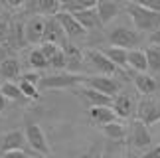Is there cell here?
Masks as SVG:
<instances>
[{
  "instance_id": "cell-36",
  "label": "cell",
  "mask_w": 160,
  "mask_h": 158,
  "mask_svg": "<svg viewBox=\"0 0 160 158\" xmlns=\"http://www.w3.org/2000/svg\"><path fill=\"white\" fill-rule=\"evenodd\" d=\"M79 158H103V150H101L99 144H93V146H91L89 150H85Z\"/></svg>"
},
{
  "instance_id": "cell-33",
  "label": "cell",
  "mask_w": 160,
  "mask_h": 158,
  "mask_svg": "<svg viewBox=\"0 0 160 158\" xmlns=\"http://www.w3.org/2000/svg\"><path fill=\"white\" fill-rule=\"evenodd\" d=\"M40 79H42V75H40V71H26V73H22L20 75V81H26V83H32V85H36L38 87L40 85ZM40 89V87H38Z\"/></svg>"
},
{
  "instance_id": "cell-39",
  "label": "cell",
  "mask_w": 160,
  "mask_h": 158,
  "mask_svg": "<svg viewBox=\"0 0 160 158\" xmlns=\"http://www.w3.org/2000/svg\"><path fill=\"white\" fill-rule=\"evenodd\" d=\"M6 4H8L10 8H14V10H18V8H22V6L26 4V0H6Z\"/></svg>"
},
{
  "instance_id": "cell-34",
  "label": "cell",
  "mask_w": 160,
  "mask_h": 158,
  "mask_svg": "<svg viewBox=\"0 0 160 158\" xmlns=\"http://www.w3.org/2000/svg\"><path fill=\"white\" fill-rule=\"evenodd\" d=\"M40 50L44 52V56H46V59H48V62H50V59H52V57L55 56V53H58V52L61 50V47H59L58 44H48V42H44V44L40 46Z\"/></svg>"
},
{
  "instance_id": "cell-26",
  "label": "cell",
  "mask_w": 160,
  "mask_h": 158,
  "mask_svg": "<svg viewBox=\"0 0 160 158\" xmlns=\"http://www.w3.org/2000/svg\"><path fill=\"white\" fill-rule=\"evenodd\" d=\"M146 59H148V71L150 75H160V46L150 44L146 47Z\"/></svg>"
},
{
  "instance_id": "cell-4",
  "label": "cell",
  "mask_w": 160,
  "mask_h": 158,
  "mask_svg": "<svg viewBox=\"0 0 160 158\" xmlns=\"http://www.w3.org/2000/svg\"><path fill=\"white\" fill-rule=\"evenodd\" d=\"M24 136H26L28 146L32 148L34 152H38L42 156L52 154V146H50V142H48V136H46L44 129H42L38 123L30 121L28 117H26V126H24Z\"/></svg>"
},
{
  "instance_id": "cell-21",
  "label": "cell",
  "mask_w": 160,
  "mask_h": 158,
  "mask_svg": "<svg viewBox=\"0 0 160 158\" xmlns=\"http://www.w3.org/2000/svg\"><path fill=\"white\" fill-rule=\"evenodd\" d=\"M63 30H61L59 22L55 18H48L46 20V30H44V38H42V44L48 42V44H61L63 42Z\"/></svg>"
},
{
  "instance_id": "cell-12",
  "label": "cell",
  "mask_w": 160,
  "mask_h": 158,
  "mask_svg": "<svg viewBox=\"0 0 160 158\" xmlns=\"http://www.w3.org/2000/svg\"><path fill=\"white\" fill-rule=\"evenodd\" d=\"M113 111H115V115L119 119H128L131 115L137 111V103H134V99H132V95L131 93H121L119 95H115L113 97Z\"/></svg>"
},
{
  "instance_id": "cell-40",
  "label": "cell",
  "mask_w": 160,
  "mask_h": 158,
  "mask_svg": "<svg viewBox=\"0 0 160 158\" xmlns=\"http://www.w3.org/2000/svg\"><path fill=\"white\" fill-rule=\"evenodd\" d=\"M150 44L160 46V26L156 28V32H152V34H150Z\"/></svg>"
},
{
  "instance_id": "cell-19",
  "label": "cell",
  "mask_w": 160,
  "mask_h": 158,
  "mask_svg": "<svg viewBox=\"0 0 160 158\" xmlns=\"http://www.w3.org/2000/svg\"><path fill=\"white\" fill-rule=\"evenodd\" d=\"M127 63H128V69L134 71V73H146L148 71V59H146L144 50H128Z\"/></svg>"
},
{
  "instance_id": "cell-10",
  "label": "cell",
  "mask_w": 160,
  "mask_h": 158,
  "mask_svg": "<svg viewBox=\"0 0 160 158\" xmlns=\"http://www.w3.org/2000/svg\"><path fill=\"white\" fill-rule=\"evenodd\" d=\"M61 50L65 53V69L69 73H81V69L85 67V53L75 44H65Z\"/></svg>"
},
{
  "instance_id": "cell-27",
  "label": "cell",
  "mask_w": 160,
  "mask_h": 158,
  "mask_svg": "<svg viewBox=\"0 0 160 158\" xmlns=\"http://www.w3.org/2000/svg\"><path fill=\"white\" fill-rule=\"evenodd\" d=\"M103 135H105L109 141H122V138L127 136V129L125 125L119 123V121H113V123H109L105 126H101Z\"/></svg>"
},
{
  "instance_id": "cell-20",
  "label": "cell",
  "mask_w": 160,
  "mask_h": 158,
  "mask_svg": "<svg viewBox=\"0 0 160 158\" xmlns=\"http://www.w3.org/2000/svg\"><path fill=\"white\" fill-rule=\"evenodd\" d=\"M24 44H26V22H22L20 18H14V20H12L8 46L12 50H18V47H22Z\"/></svg>"
},
{
  "instance_id": "cell-37",
  "label": "cell",
  "mask_w": 160,
  "mask_h": 158,
  "mask_svg": "<svg viewBox=\"0 0 160 158\" xmlns=\"http://www.w3.org/2000/svg\"><path fill=\"white\" fill-rule=\"evenodd\" d=\"M2 158H30V154L26 150H12V152L2 154Z\"/></svg>"
},
{
  "instance_id": "cell-30",
  "label": "cell",
  "mask_w": 160,
  "mask_h": 158,
  "mask_svg": "<svg viewBox=\"0 0 160 158\" xmlns=\"http://www.w3.org/2000/svg\"><path fill=\"white\" fill-rule=\"evenodd\" d=\"M10 30H12V20L8 14L0 16V44H8L10 40Z\"/></svg>"
},
{
  "instance_id": "cell-5",
  "label": "cell",
  "mask_w": 160,
  "mask_h": 158,
  "mask_svg": "<svg viewBox=\"0 0 160 158\" xmlns=\"http://www.w3.org/2000/svg\"><path fill=\"white\" fill-rule=\"evenodd\" d=\"M107 40H109V44L115 46V47L132 50L134 46H138L140 36H138L137 30H131V28H127V26H117V28H113V30H109Z\"/></svg>"
},
{
  "instance_id": "cell-43",
  "label": "cell",
  "mask_w": 160,
  "mask_h": 158,
  "mask_svg": "<svg viewBox=\"0 0 160 158\" xmlns=\"http://www.w3.org/2000/svg\"><path fill=\"white\" fill-rule=\"evenodd\" d=\"M0 16H2V0H0Z\"/></svg>"
},
{
  "instance_id": "cell-17",
  "label": "cell",
  "mask_w": 160,
  "mask_h": 158,
  "mask_svg": "<svg viewBox=\"0 0 160 158\" xmlns=\"http://www.w3.org/2000/svg\"><path fill=\"white\" fill-rule=\"evenodd\" d=\"M77 93L81 95L91 107H111V105H113V97L103 95V93H99V91L87 87V85L81 87V89H77Z\"/></svg>"
},
{
  "instance_id": "cell-22",
  "label": "cell",
  "mask_w": 160,
  "mask_h": 158,
  "mask_svg": "<svg viewBox=\"0 0 160 158\" xmlns=\"http://www.w3.org/2000/svg\"><path fill=\"white\" fill-rule=\"evenodd\" d=\"M75 20L81 24V26L87 30H99L103 24L99 20V14H97V8H89V10H81V12H75Z\"/></svg>"
},
{
  "instance_id": "cell-3",
  "label": "cell",
  "mask_w": 160,
  "mask_h": 158,
  "mask_svg": "<svg viewBox=\"0 0 160 158\" xmlns=\"http://www.w3.org/2000/svg\"><path fill=\"white\" fill-rule=\"evenodd\" d=\"M87 75L83 73H69V71H58V73L46 75L40 79V89H69L77 85H85Z\"/></svg>"
},
{
  "instance_id": "cell-18",
  "label": "cell",
  "mask_w": 160,
  "mask_h": 158,
  "mask_svg": "<svg viewBox=\"0 0 160 158\" xmlns=\"http://www.w3.org/2000/svg\"><path fill=\"white\" fill-rule=\"evenodd\" d=\"M89 119H91V123L97 125V126H105L109 123H113V121H117L119 117L115 115L113 107H91L89 109Z\"/></svg>"
},
{
  "instance_id": "cell-14",
  "label": "cell",
  "mask_w": 160,
  "mask_h": 158,
  "mask_svg": "<svg viewBox=\"0 0 160 158\" xmlns=\"http://www.w3.org/2000/svg\"><path fill=\"white\" fill-rule=\"evenodd\" d=\"M44 30H46V18L32 16L26 22V44H42Z\"/></svg>"
},
{
  "instance_id": "cell-32",
  "label": "cell",
  "mask_w": 160,
  "mask_h": 158,
  "mask_svg": "<svg viewBox=\"0 0 160 158\" xmlns=\"http://www.w3.org/2000/svg\"><path fill=\"white\" fill-rule=\"evenodd\" d=\"M48 63H50V67H53L55 71H63L65 69V53H63V50H59Z\"/></svg>"
},
{
  "instance_id": "cell-7",
  "label": "cell",
  "mask_w": 160,
  "mask_h": 158,
  "mask_svg": "<svg viewBox=\"0 0 160 158\" xmlns=\"http://www.w3.org/2000/svg\"><path fill=\"white\" fill-rule=\"evenodd\" d=\"M55 20L59 22V26L61 30H63V34L67 36L69 40H79V38H85V34H87V30H85L81 24H79L75 20V16L69 14V12H63V10H59L58 14L53 16Z\"/></svg>"
},
{
  "instance_id": "cell-28",
  "label": "cell",
  "mask_w": 160,
  "mask_h": 158,
  "mask_svg": "<svg viewBox=\"0 0 160 158\" xmlns=\"http://www.w3.org/2000/svg\"><path fill=\"white\" fill-rule=\"evenodd\" d=\"M28 63H30V67H32L34 71H42V69L50 67V63H48L44 52H42L40 47H34V50L28 53Z\"/></svg>"
},
{
  "instance_id": "cell-11",
  "label": "cell",
  "mask_w": 160,
  "mask_h": 158,
  "mask_svg": "<svg viewBox=\"0 0 160 158\" xmlns=\"http://www.w3.org/2000/svg\"><path fill=\"white\" fill-rule=\"evenodd\" d=\"M28 12L34 16H50L53 18L61 10V0H26Z\"/></svg>"
},
{
  "instance_id": "cell-44",
  "label": "cell",
  "mask_w": 160,
  "mask_h": 158,
  "mask_svg": "<svg viewBox=\"0 0 160 158\" xmlns=\"http://www.w3.org/2000/svg\"><path fill=\"white\" fill-rule=\"evenodd\" d=\"M0 121H2V117H0Z\"/></svg>"
},
{
  "instance_id": "cell-9",
  "label": "cell",
  "mask_w": 160,
  "mask_h": 158,
  "mask_svg": "<svg viewBox=\"0 0 160 158\" xmlns=\"http://www.w3.org/2000/svg\"><path fill=\"white\" fill-rule=\"evenodd\" d=\"M131 144L137 150H146L152 146V135L142 121H132L131 125Z\"/></svg>"
},
{
  "instance_id": "cell-2",
  "label": "cell",
  "mask_w": 160,
  "mask_h": 158,
  "mask_svg": "<svg viewBox=\"0 0 160 158\" xmlns=\"http://www.w3.org/2000/svg\"><path fill=\"white\" fill-rule=\"evenodd\" d=\"M85 59H87V63L91 65V69L97 71V75H111V77L119 75V77H125V79L128 77L127 71L117 67L101 50H87L85 52Z\"/></svg>"
},
{
  "instance_id": "cell-1",
  "label": "cell",
  "mask_w": 160,
  "mask_h": 158,
  "mask_svg": "<svg viewBox=\"0 0 160 158\" xmlns=\"http://www.w3.org/2000/svg\"><path fill=\"white\" fill-rule=\"evenodd\" d=\"M125 10L131 16L132 26L137 32H150L152 34L160 26V14L154 10H148V8H144L140 4H134V2H127Z\"/></svg>"
},
{
  "instance_id": "cell-35",
  "label": "cell",
  "mask_w": 160,
  "mask_h": 158,
  "mask_svg": "<svg viewBox=\"0 0 160 158\" xmlns=\"http://www.w3.org/2000/svg\"><path fill=\"white\" fill-rule=\"evenodd\" d=\"M127 2L140 4V6H144V8L154 10V12H158V14H160V0H127Z\"/></svg>"
},
{
  "instance_id": "cell-16",
  "label": "cell",
  "mask_w": 160,
  "mask_h": 158,
  "mask_svg": "<svg viewBox=\"0 0 160 158\" xmlns=\"http://www.w3.org/2000/svg\"><path fill=\"white\" fill-rule=\"evenodd\" d=\"M119 10H121L119 0H99V4H97V14H99V20L103 26L113 22L119 14Z\"/></svg>"
},
{
  "instance_id": "cell-31",
  "label": "cell",
  "mask_w": 160,
  "mask_h": 158,
  "mask_svg": "<svg viewBox=\"0 0 160 158\" xmlns=\"http://www.w3.org/2000/svg\"><path fill=\"white\" fill-rule=\"evenodd\" d=\"M18 85H20L22 95L26 97V99H32V101H38V99H40V93H38V87H36V85L26 83V81H20Z\"/></svg>"
},
{
  "instance_id": "cell-13",
  "label": "cell",
  "mask_w": 160,
  "mask_h": 158,
  "mask_svg": "<svg viewBox=\"0 0 160 158\" xmlns=\"http://www.w3.org/2000/svg\"><path fill=\"white\" fill-rule=\"evenodd\" d=\"M134 87L144 97H152L160 91V79L156 75H150L148 71L146 73H137L134 75Z\"/></svg>"
},
{
  "instance_id": "cell-8",
  "label": "cell",
  "mask_w": 160,
  "mask_h": 158,
  "mask_svg": "<svg viewBox=\"0 0 160 158\" xmlns=\"http://www.w3.org/2000/svg\"><path fill=\"white\" fill-rule=\"evenodd\" d=\"M138 121H142L146 126H152L160 123V101H154L150 97H144L137 107Z\"/></svg>"
},
{
  "instance_id": "cell-15",
  "label": "cell",
  "mask_w": 160,
  "mask_h": 158,
  "mask_svg": "<svg viewBox=\"0 0 160 158\" xmlns=\"http://www.w3.org/2000/svg\"><path fill=\"white\" fill-rule=\"evenodd\" d=\"M24 144L26 142V136H24L22 131H10L6 135L0 136V152H12V150H24Z\"/></svg>"
},
{
  "instance_id": "cell-24",
  "label": "cell",
  "mask_w": 160,
  "mask_h": 158,
  "mask_svg": "<svg viewBox=\"0 0 160 158\" xmlns=\"http://www.w3.org/2000/svg\"><path fill=\"white\" fill-rule=\"evenodd\" d=\"M99 0H61V10L75 14L81 10H89V8H97Z\"/></svg>"
},
{
  "instance_id": "cell-25",
  "label": "cell",
  "mask_w": 160,
  "mask_h": 158,
  "mask_svg": "<svg viewBox=\"0 0 160 158\" xmlns=\"http://www.w3.org/2000/svg\"><path fill=\"white\" fill-rule=\"evenodd\" d=\"M0 75H2L4 79H8V81L18 79L20 77V62H18L16 57L8 56L2 63H0Z\"/></svg>"
},
{
  "instance_id": "cell-41",
  "label": "cell",
  "mask_w": 160,
  "mask_h": 158,
  "mask_svg": "<svg viewBox=\"0 0 160 158\" xmlns=\"http://www.w3.org/2000/svg\"><path fill=\"white\" fill-rule=\"evenodd\" d=\"M8 47H10L8 44H0V63L8 57Z\"/></svg>"
},
{
  "instance_id": "cell-29",
  "label": "cell",
  "mask_w": 160,
  "mask_h": 158,
  "mask_svg": "<svg viewBox=\"0 0 160 158\" xmlns=\"http://www.w3.org/2000/svg\"><path fill=\"white\" fill-rule=\"evenodd\" d=\"M0 91L6 95L8 101H24V99H26V97L22 95L20 85H16L14 81H4L2 85H0Z\"/></svg>"
},
{
  "instance_id": "cell-6",
  "label": "cell",
  "mask_w": 160,
  "mask_h": 158,
  "mask_svg": "<svg viewBox=\"0 0 160 158\" xmlns=\"http://www.w3.org/2000/svg\"><path fill=\"white\" fill-rule=\"evenodd\" d=\"M85 85L109 97H115L122 91V83L117 77H111V75H87Z\"/></svg>"
},
{
  "instance_id": "cell-23",
  "label": "cell",
  "mask_w": 160,
  "mask_h": 158,
  "mask_svg": "<svg viewBox=\"0 0 160 158\" xmlns=\"http://www.w3.org/2000/svg\"><path fill=\"white\" fill-rule=\"evenodd\" d=\"M105 56L113 62L117 67H121L122 71H131L128 69V63H127V57H128V50H125V47H115V46H111V47H107V50H101Z\"/></svg>"
},
{
  "instance_id": "cell-42",
  "label": "cell",
  "mask_w": 160,
  "mask_h": 158,
  "mask_svg": "<svg viewBox=\"0 0 160 158\" xmlns=\"http://www.w3.org/2000/svg\"><path fill=\"white\" fill-rule=\"evenodd\" d=\"M6 107H8V99H6V95L0 91V113L6 111Z\"/></svg>"
},
{
  "instance_id": "cell-38",
  "label": "cell",
  "mask_w": 160,
  "mask_h": 158,
  "mask_svg": "<svg viewBox=\"0 0 160 158\" xmlns=\"http://www.w3.org/2000/svg\"><path fill=\"white\" fill-rule=\"evenodd\" d=\"M140 158H160V144H158V146L148 148V150H146V152L140 156Z\"/></svg>"
}]
</instances>
